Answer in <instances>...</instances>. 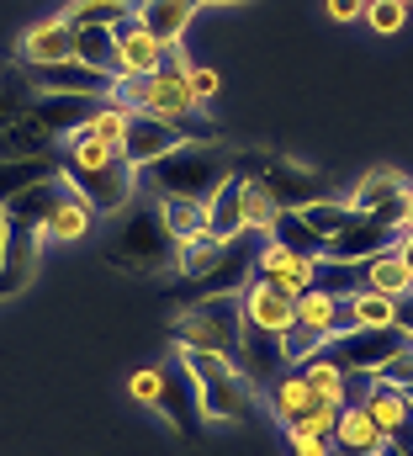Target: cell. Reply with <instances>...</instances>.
Returning a JSON list of instances; mask_svg holds the SVG:
<instances>
[{
    "instance_id": "cell-1",
    "label": "cell",
    "mask_w": 413,
    "mask_h": 456,
    "mask_svg": "<svg viewBox=\"0 0 413 456\" xmlns=\"http://www.w3.org/2000/svg\"><path fill=\"white\" fill-rule=\"evenodd\" d=\"M106 265H117V271H133V276H159V271H170L175 260H181V239L165 228V213H159V197L154 202H138V208H127L111 233H106L101 244Z\"/></svg>"
},
{
    "instance_id": "cell-2",
    "label": "cell",
    "mask_w": 413,
    "mask_h": 456,
    "mask_svg": "<svg viewBox=\"0 0 413 456\" xmlns=\"http://www.w3.org/2000/svg\"><path fill=\"white\" fill-rule=\"evenodd\" d=\"M233 175V149L223 138H186L170 154L149 165L154 197H186V202H212V191Z\"/></svg>"
},
{
    "instance_id": "cell-3",
    "label": "cell",
    "mask_w": 413,
    "mask_h": 456,
    "mask_svg": "<svg viewBox=\"0 0 413 456\" xmlns=\"http://www.w3.org/2000/svg\"><path fill=\"white\" fill-rule=\"evenodd\" d=\"M181 355H186V366H191V371H197V382H202L206 425H212V419H223V425H244V419H255V409H260L255 382H249L233 361L206 355V350H181Z\"/></svg>"
},
{
    "instance_id": "cell-4",
    "label": "cell",
    "mask_w": 413,
    "mask_h": 456,
    "mask_svg": "<svg viewBox=\"0 0 413 456\" xmlns=\"http://www.w3.org/2000/svg\"><path fill=\"white\" fill-rule=\"evenodd\" d=\"M239 330H244V303L239 297H202L186 303V314L175 319V340L181 350H206L239 366Z\"/></svg>"
},
{
    "instance_id": "cell-5",
    "label": "cell",
    "mask_w": 413,
    "mask_h": 456,
    "mask_svg": "<svg viewBox=\"0 0 413 456\" xmlns=\"http://www.w3.org/2000/svg\"><path fill=\"white\" fill-rule=\"evenodd\" d=\"M260 249H265V233L244 228L233 239H223V255L206 276H191L181 287V303H202V297H239L255 276H260Z\"/></svg>"
},
{
    "instance_id": "cell-6",
    "label": "cell",
    "mask_w": 413,
    "mask_h": 456,
    "mask_svg": "<svg viewBox=\"0 0 413 456\" xmlns=\"http://www.w3.org/2000/svg\"><path fill=\"white\" fill-rule=\"evenodd\" d=\"M233 175H255L276 197L281 213H297V208H308L318 197H328V181L318 170H303V165H292L281 154H233Z\"/></svg>"
},
{
    "instance_id": "cell-7",
    "label": "cell",
    "mask_w": 413,
    "mask_h": 456,
    "mask_svg": "<svg viewBox=\"0 0 413 456\" xmlns=\"http://www.w3.org/2000/svg\"><path fill=\"white\" fill-rule=\"evenodd\" d=\"M154 409L181 430V441H202V382H197V371L186 366V355H170L165 366H159V393H154Z\"/></svg>"
},
{
    "instance_id": "cell-8",
    "label": "cell",
    "mask_w": 413,
    "mask_h": 456,
    "mask_svg": "<svg viewBox=\"0 0 413 456\" xmlns=\"http://www.w3.org/2000/svg\"><path fill=\"white\" fill-rule=\"evenodd\" d=\"M413 335L393 319V324H360V330H350V335H334V340L323 345V355L334 361V366H344V371H377L382 361H393L398 350H409Z\"/></svg>"
},
{
    "instance_id": "cell-9",
    "label": "cell",
    "mask_w": 413,
    "mask_h": 456,
    "mask_svg": "<svg viewBox=\"0 0 413 456\" xmlns=\"http://www.w3.org/2000/svg\"><path fill=\"white\" fill-rule=\"evenodd\" d=\"M59 175L91 202V213H117V208L133 202V165H127V159H111V165L85 170V165H69V159L59 154Z\"/></svg>"
},
{
    "instance_id": "cell-10",
    "label": "cell",
    "mask_w": 413,
    "mask_h": 456,
    "mask_svg": "<svg viewBox=\"0 0 413 456\" xmlns=\"http://www.w3.org/2000/svg\"><path fill=\"white\" fill-rule=\"evenodd\" d=\"M175 143H186V127L175 117L159 112H127V133H122V159L133 170H149L159 154H170Z\"/></svg>"
},
{
    "instance_id": "cell-11",
    "label": "cell",
    "mask_w": 413,
    "mask_h": 456,
    "mask_svg": "<svg viewBox=\"0 0 413 456\" xmlns=\"http://www.w3.org/2000/svg\"><path fill=\"white\" fill-rule=\"evenodd\" d=\"M398 239H403V224H387V218H377V213H360L344 233H334V239L323 244V260L355 265V260H371V255H382V249H398Z\"/></svg>"
},
{
    "instance_id": "cell-12",
    "label": "cell",
    "mask_w": 413,
    "mask_h": 456,
    "mask_svg": "<svg viewBox=\"0 0 413 456\" xmlns=\"http://www.w3.org/2000/svg\"><path fill=\"white\" fill-rule=\"evenodd\" d=\"M32 91H59V96H111V75L80 64V59H59V64H21Z\"/></svg>"
},
{
    "instance_id": "cell-13",
    "label": "cell",
    "mask_w": 413,
    "mask_h": 456,
    "mask_svg": "<svg viewBox=\"0 0 413 456\" xmlns=\"http://www.w3.org/2000/svg\"><path fill=\"white\" fill-rule=\"evenodd\" d=\"M106 102H111V96H59V91H37L27 112H32L48 133H53V138H59V143H64L69 133L91 127V117L101 112Z\"/></svg>"
},
{
    "instance_id": "cell-14",
    "label": "cell",
    "mask_w": 413,
    "mask_h": 456,
    "mask_svg": "<svg viewBox=\"0 0 413 456\" xmlns=\"http://www.w3.org/2000/svg\"><path fill=\"white\" fill-rule=\"evenodd\" d=\"M350 213H377L387 224H403V213H409V181H403V170H371L355 186Z\"/></svg>"
},
{
    "instance_id": "cell-15",
    "label": "cell",
    "mask_w": 413,
    "mask_h": 456,
    "mask_svg": "<svg viewBox=\"0 0 413 456\" xmlns=\"http://www.w3.org/2000/svg\"><path fill=\"white\" fill-rule=\"evenodd\" d=\"M239 303H244V319L249 324H260V330H287L292 319H297V297L276 281V276H255L244 292H239Z\"/></svg>"
},
{
    "instance_id": "cell-16",
    "label": "cell",
    "mask_w": 413,
    "mask_h": 456,
    "mask_svg": "<svg viewBox=\"0 0 413 456\" xmlns=\"http://www.w3.org/2000/svg\"><path fill=\"white\" fill-rule=\"evenodd\" d=\"M37 239L43 233H32V228H21V224L5 228V249H0V303L5 297H21L32 287V276H37Z\"/></svg>"
},
{
    "instance_id": "cell-17",
    "label": "cell",
    "mask_w": 413,
    "mask_h": 456,
    "mask_svg": "<svg viewBox=\"0 0 413 456\" xmlns=\"http://www.w3.org/2000/svg\"><path fill=\"white\" fill-rule=\"evenodd\" d=\"M69 197H75V186H69L64 175H48V181H37V186H27L21 197L5 202V224H21V228H32V233H43V224H48Z\"/></svg>"
},
{
    "instance_id": "cell-18",
    "label": "cell",
    "mask_w": 413,
    "mask_h": 456,
    "mask_svg": "<svg viewBox=\"0 0 413 456\" xmlns=\"http://www.w3.org/2000/svg\"><path fill=\"white\" fill-rule=\"evenodd\" d=\"M239 371H244L249 382H271V377H281V371H287L281 335H276V330H260V324L244 319V330H239Z\"/></svg>"
},
{
    "instance_id": "cell-19",
    "label": "cell",
    "mask_w": 413,
    "mask_h": 456,
    "mask_svg": "<svg viewBox=\"0 0 413 456\" xmlns=\"http://www.w3.org/2000/svg\"><path fill=\"white\" fill-rule=\"evenodd\" d=\"M111 37H117V53H122V75H154V69H165V43H154L143 27H138V11L127 16V21H117L111 27Z\"/></svg>"
},
{
    "instance_id": "cell-20",
    "label": "cell",
    "mask_w": 413,
    "mask_h": 456,
    "mask_svg": "<svg viewBox=\"0 0 413 456\" xmlns=\"http://www.w3.org/2000/svg\"><path fill=\"white\" fill-rule=\"evenodd\" d=\"M191 16H197V0H138V27L154 43H165V48L181 43V32L191 27Z\"/></svg>"
},
{
    "instance_id": "cell-21",
    "label": "cell",
    "mask_w": 413,
    "mask_h": 456,
    "mask_svg": "<svg viewBox=\"0 0 413 456\" xmlns=\"http://www.w3.org/2000/svg\"><path fill=\"white\" fill-rule=\"evenodd\" d=\"M37 154H59V138L37 122L32 112L0 122V159H37Z\"/></svg>"
},
{
    "instance_id": "cell-22",
    "label": "cell",
    "mask_w": 413,
    "mask_h": 456,
    "mask_svg": "<svg viewBox=\"0 0 413 456\" xmlns=\"http://www.w3.org/2000/svg\"><path fill=\"white\" fill-rule=\"evenodd\" d=\"M59 59H75V27L64 16L43 21L21 37V64H59Z\"/></svg>"
},
{
    "instance_id": "cell-23",
    "label": "cell",
    "mask_w": 413,
    "mask_h": 456,
    "mask_svg": "<svg viewBox=\"0 0 413 456\" xmlns=\"http://www.w3.org/2000/svg\"><path fill=\"white\" fill-rule=\"evenodd\" d=\"M206 233H212V239L244 233V181H239V175H228V181L212 191V202H206Z\"/></svg>"
},
{
    "instance_id": "cell-24",
    "label": "cell",
    "mask_w": 413,
    "mask_h": 456,
    "mask_svg": "<svg viewBox=\"0 0 413 456\" xmlns=\"http://www.w3.org/2000/svg\"><path fill=\"white\" fill-rule=\"evenodd\" d=\"M48 175H59V154H37V159H0V208H5L11 197H21L27 186L48 181Z\"/></svg>"
},
{
    "instance_id": "cell-25",
    "label": "cell",
    "mask_w": 413,
    "mask_h": 456,
    "mask_svg": "<svg viewBox=\"0 0 413 456\" xmlns=\"http://www.w3.org/2000/svg\"><path fill=\"white\" fill-rule=\"evenodd\" d=\"M75 59L80 64H91V69H101V75H122V53H117V37H111V27H75Z\"/></svg>"
},
{
    "instance_id": "cell-26",
    "label": "cell",
    "mask_w": 413,
    "mask_h": 456,
    "mask_svg": "<svg viewBox=\"0 0 413 456\" xmlns=\"http://www.w3.org/2000/svg\"><path fill=\"white\" fill-rule=\"evenodd\" d=\"M334 446H355V452H382V430H377V419L366 414V403H344L339 409V425H334V436H328Z\"/></svg>"
},
{
    "instance_id": "cell-27",
    "label": "cell",
    "mask_w": 413,
    "mask_h": 456,
    "mask_svg": "<svg viewBox=\"0 0 413 456\" xmlns=\"http://www.w3.org/2000/svg\"><path fill=\"white\" fill-rule=\"evenodd\" d=\"M366 287L382 292V297H403V292H413V271L403 265L398 249H382V255L366 260Z\"/></svg>"
},
{
    "instance_id": "cell-28",
    "label": "cell",
    "mask_w": 413,
    "mask_h": 456,
    "mask_svg": "<svg viewBox=\"0 0 413 456\" xmlns=\"http://www.w3.org/2000/svg\"><path fill=\"white\" fill-rule=\"evenodd\" d=\"M265 239H276L281 249H292V255H303V260H323V244H328L323 233H312V228H308L303 213H281V218L271 224Z\"/></svg>"
},
{
    "instance_id": "cell-29",
    "label": "cell",
    "mask_w": 413,
    "mask_h": 456,
    "mask_svg": "<svg viewBox=\"0 0 413 456\" xmlns=\"http://www.w3.org/2000/svg\"><path fill=\"white\" fill-rule=\"evenodd\" d=\"M138 11V0H75L69 11H64V21L69 27H117V21H127Z\"/></svg>"
},
{
    "instance_id": "cell-30",
    "label": "cell",
    "mask_w": 413,
    "mask_h": 456,
    "mask_svg": "<svg viewBox=\"0 0 413 456\" xmlns=\"http://www.w3.org/2000/svg\"><path fill=\"white\" fill-rule=\"evenodd\" d=\"M413 403L403 398V387H393V382H382V377H371V393H366V414L377 419V430L387 436L403 414H409Z\"/></svg>"
},
{
    "instance_id": "cell-31",
    "label": "cell",
    "mask_w": 413,
    "mask_h": 456,
    "mask_svg": "<svg viewBox=\"0 0 413 456\" xmlns=\"http://www.w3.org/2000/svg\"><path fill=\"white\" fill-rule=\"evenodd\" d=\"M59 154H64L69 165H85V170H96V165H111V159H122V149H117V143H106V138H96L91 127H80V133H69Z\"/></svg>"
},
{
    "instance_id": "cell-32",
    "label": "cell",
    "mask_w": 413,
    "mask_h": 456,
    "mask_svg": "<svg viewBox=\"0 0 413 456\" xmlns=\"http://www.w3.org/2000/svg\"><path fill=\"white\" fill-rule=\"evenodd\" d=\"M303 377H308L312 393H318V398H328V403H344V393H350V371H344V366H334L323 350H318L312 361H303Z\"/></svg>"
},
{
    "instance_id": "cell-33",
    "label": "cell",
    "mask_w": 413,
    "mask_h": 456,
    "mask_svg": "<svg viewBox=\"0 0 413 456\" xmlns=\"http://www.w3.org/2000/svg\"><path fill=\"white\" fill-rule=\"evenodd\" d=\"M85 228H91V202L75 191L48 224H43V239H59V244H69V239H85Z\"/></svg>"
},
{
    "instance_id": "cell-34",
    "label": "cell",
    "mask_w": 413,
    "mask_h": 456,
    "mask_svg": "<svg viewBox=\"0 0 413 456\" xmlns=\"http://www.w3.org/2000/svg\"><path fill=\"white\" fill-rule=\"evenodd\" d=\"M334 340L328 330H318V324H303V319H292L287 330H281V350H287V366H303V361H312L323 345Z\"/></svg>"
},
{
    "instance_id": "cell-35",
    "label": "cell",
    "mask_w": 413,
    "mask_h": 456,
    "mask_svg": "<svg viewBox=\"0 0 413 456\" xmlns=\"http://www.w3.org/2000/svg\"><path fill=\"white\" fill-rule=\"evenodd\" d=\"M297 213H303V218H308V228H312V233H323V239L344 233V228L360 218V213H350V202H334V197H318V202L297 208Z\"/></svg>"
},
{
    "instance_id": "cell-36",
    "label": "cell",
    "mask_w": 413,
    "mask_h": 456,
    "mask_svg": "<svg viewBox=\"0 0 413 456\" xmlns=\"http://www.w3.org/2000/svg\"><path fill=\"white\" fill-rule=\"evenodd\" d=\"M217 255H223V239H212V233L202 228V233L181 239V260H175V265H181V276L191 281V276H206V271L217 265Z\"/></svg>"
},
{
    "instance_id": "cell-37",
    "label": "cell",
    "mask_w": 413,
    "mask_h": 456,
    "mask_svg": "<svg viewBox=\"0 0 413 456\" xmlns=\"http://www.w3.org/2000/svg\"><path fill=\"white\" fill-rule=\"evenodd\" d=\"M244 181V228H255V233H271V224L281 218V208H276V197L255 181V175H239Z\"/></svg>"
},
{
    "instance_id": "cell-38",
    "label": "cell",
    "mask_w": 413,
    "mask_h": 456,
    "mask_svg": "<svg viewBox=\"0 0 413 456\" xmlns=\"http://www.w3.org/2000/svg\"><path fill=\"white\" fill-rule=\"evenodd\" d=\"M159 213H165V228L175 239H191L206 228V208L202 202H186V197H159Z\"/></svg>"
},
{
    "instance_id": "cell-39",
    "label": "cell",
    "mask_w": 413,
    "mask_h": 456,
    "mask_svg": "<svg viewBox=\"0 0 413 456\" xmlns=\"http://www.w3.org/2000/svg\"><path fill=\"white\" fill-rule=\"evenodd\" d=\"M32 86H27V75H21V64L16 69H5L0 75V122H11V117H21L27 107H32Z\"/></svg>"
},
{
    "instance_id": "cell-40",
    "label": "cell",
    "mask_w": 413,
    "mask_h": 456,
    "mask_svg": "<svg viewBox=\"0 0 413 456\" xmlns=\"http://www.w3.org/2000/svg\"><path fill=\"white\" fill-rule=\"evenodd\" d=\"M334 303H339V297H328V292L308 287V292H297V319H303V324H318V330H328V335H334Z\"/></svg>"
},
{
    "instance_id": "cell-41",
    "label": "cell",
    "mask_w": 413,
    "mask_h": 456,
    "mask_svg": "<svg viewBox=\"0 0 413 456\" xmlns=\"http://www.w3.org/2000/svg\"><path fill=\"white\" fill-rule=\"evenodd\" d=\"M355 314H360V324H393L398 319V297H382V292L360 287L355 292Z\"/></svg>"
},
{
    "instance_id": "cell-42",
    "label": "cell",
    "mask_w": 413,
    "mask_h": 456,
    "mask_svg": "<svg viewBox=\"0 0 413 456\" xmlns=\"http://www.w3.org/2000/svg\"><path fill=\"white\" fill-rule=\"evenodd\" d=\"M91 133L106 138V143H117L122 149V133H127V107H117V102H106L101 112L91 117Z\"/></svg>"
},
{
    "instance_id": "cell-43",
    "label": "cell",
    "mask_w": 413,
    "mask_h": 456,
    "mask_svg": "<svg viewBox=\"0 0 413 456\" xmlns=\"http://www.w3.org/2000/svg\"><path fill=\"white\" fill-rule=\"evenodd\" d=\"M403 16H409V5H403V0H366V21H371L377 32H398V27H403Z\"/></svg>"
},
{
    "instance_id": "cell-44",
    "label": "cell",
    "mask_w": 413,
    "mask_h": 456,
    "mask_svg": "<svg viewBox=\"0 0 413 456\" xmlns=\"http://www.w3.org/2000/svg\"><path fill=\"white\" fill-rule=\"evenodd\" d=\"M371 377H382V382H393V387H409V382H413V345H409V350H398L393 361H382Z\"/></svg>"
},
{
    "instance_id": "cell-45",
    "label": "cell",
    "mask_w": 413,
    "mask_h": 456,
    "mask_svg": "<svg viewBox=\"0 0 413 456\" xmlns=\"http://www.w3.org/2000/svg\"><path fill=\"white\" fill-rule=\"evenodd\" d=\"M287 441H292V456H328L334 452L328 436H308V430H297V436H287Z\"/></svg>"
},
{
    "instance_id": "cell-46",
    "label": "cell",
    "mask_w": 413,
    "mask_h": 456,
    "mask_svg": "<svg viewBox=\"0 0 413 456\" xmlns=\"http://www.w3.org/2000/svg\"><path fill=\"white\" fill-rule=\"evenodd\" d=\"M186 86H191V96H197V107L217 96V69H186Z\"/></svg>"
},
{
    "instance_id": "cell-47",
    "label": "cell",
    "mask_w": 413,
    "mask_h": 456,
    "mask_svg": "<svg viewBox=\"0 0 413 456\" xmlns=\"http://www.w3.org/2000/svg\"><path fill=\"white\" fill-rule=\"evenodd\" d=\"M350 330H360V314H355V297H339L334 303V335H350Z\"/></svg>"
},
{
    "instance_id": "cell-48",
    "label": "cell",
    "mask_w": 413,
    "mask_h": 456,
    "mask_svg": "<svg viewBox=\"0 0 413 456\" xmlns=\"http://www.w3.org/2000/svg\"><path fill=\"white\" fill-rule=\"evenodd\" d=\"M387 446H398L403 456H413V409L398 419V425H393V430H387Z\"/></svg>"
},
{
    "instance_id": "cell-49",
    "label": "cell",
    "mask_w": 413,
    "mask_h": 456,
    "mask_svg": "<svg viewBox=\"0 0 413 456\" xmlns=\"http://www.w3.org/2000/svg\"><path fill=\"white\" fill-rule=\"evenodd\" d=\"M127 387H133V398H138V403H154V393H159V366H154V371H138Z\"/></svg>"
},
{
    "instance_id": "cell-50",
    "label": "cell",
    "mask_w": 413,
    "mask_h": 456,
    "mask_svg": "<svg viewBox=\"0 0 413 456\" xmlns=\"http://www.w3.org/2000/svg\"><path fill=\"white\" fill-rule=\"evenodd\" d=\"M328 16L334 21H355V16H366V0H328Z\"/></svg>"
},
{
    "instance_id": "cell-51",
    "label": "cell",
    "mask_w": 413,
    "mask_h": 456,
    "mask_svg": "<svg viewBox=\"0 0 413 456\" xmlns=\"http://www.w3.org/2000/svg\"><path fill=\"white\" fill-rule=\"evenodd\" d=\"M398 324L413 335V292H403V297H398Z\"/></svg>"
},
{
    "instance_id": "cell-52",
    "label": "cell",
    "mask_w": 413,
    "mask_h": 456,
    "mask_svg": "<svg viewBox=\"0 0 413 456\" xmlns=\"http://www.w3.org/2000/svg\"><path fill=\"white\" fill-rule=\"evenodd\" d=\"M398 255H403V265L413 271V233H409V228H403V239H398Z\"/></svg>"
},
{
    "instance_id": "cell-53",
    "label": "cell",
    "mask_w": 413,
    "mask_h": 456,
    "mask_svg": "<svg viewBox=\"0 0 413 456\" xmlns=\"http://www.w3.org/2000/svg\"><path fill=\"white\" fill-rule=\"evenodd\" d=\"M328 456H377V452H355V446H334Z\"/></svg>"
},
{
    "instance_id": "cell-54",
    "label": "cell",
    "mask_w": 413,
    "mask_h": 456,
    "mask_svg": "<svg viewBox=\"0 0 413 456\" xmlns=\"http://www.w3.org/2000/svg\"><path fill=\"white\" fill-rule=\"evenodd\" d=\"M403 228L413 233V191H409V213H403Z\"/></svg>"
},
{
    "instance_id": "cell-55",
    "label": "cell",
    "mask_w": 413,
    "mask_h": 456,
    "mask_svg": "<svg viewBox=\"0 0 413 456\" xmlns=\"http://www.w3.org/2000/svg\"><path fill=\"white\" fill-rule=\"evenodd\" d=\"M197 5H244V0H197Z\"/></svg>"
},
{
    "instance_id": "cell-56",
    "label": "cell",
    "mask_w": 413,
    "mask_h": 456,
    "mask_svg": "<svg viewBox=\"0 0 413 456\" xmlns=\"http://www.w3.org/2000/svg\"><path fill=\"white\" fill-rule=\"evenodd\" d=\"M5 228L11 224H5V208H0V249H5Z\"/></svg>"
},
{
    "instance_id": "cell-57",
    "label": "cell",
    "mask_w": 413,
    "mask_h": 456,
    "mask_svg": "<svg viewBox=\"0 0 413 456\" xmlns=\"http://www.w3.org/2000/svg\"><path fill=\"white\" fill-rule=\"evenodd\" d=\"M377 456H403V452H398V446H387V441H382V452H377Z\"/></svg>"
},
{
    "instance_id": "cell-58",
    "label": "cell",
    "mask_w": 413,
    "mask_h": 456,
    "mask_svg": "<svg viewBox=\"0 0 413 456\" xmlns=\"http://www.w3.org/2000/svg\"><path fill=\"white\" fill-rule=\"evenodd\" d=\"M403 398H409V403H413V382H409V387H403Z\"/></svg>"
},
{
    "instance_id": "cell-59",
    "label": "cell",
    "mask_w": 413,
    "mask_h": 456,
    "mask_svg": "<svg viewBox=\"0 0 413 456\" xmlns=\"http://www.w3.org/2000/svg\"><path fill=\"white\" fill-rule=\"evenodd\" d=\"M403 5H409V0H403Z\"/></svg>"
}]
</instances>
